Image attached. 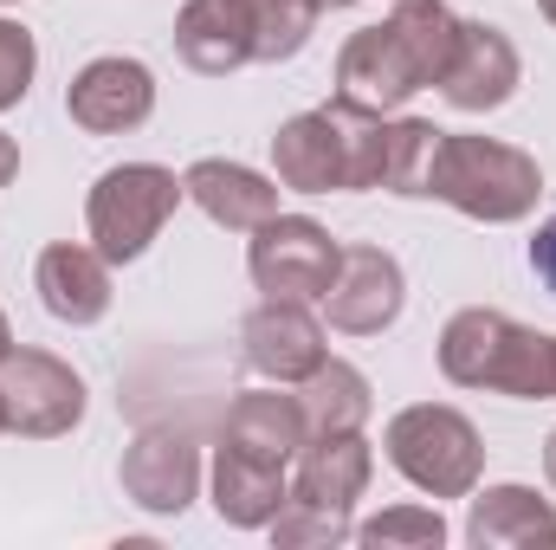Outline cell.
I'll list each match as a JSON object with an SVG mask.
<instances>
[{
    "label": "cell",
    "mask_w": 556,
    "mask_h": 550,
    "mask_svg": "<svg viewBox=\"0 0 556 550\" xmlns=\"http://www.w3.org/2000/svg\"><path fill=\"white\" fill-rule=\"evenodd\" d=\"M459 52V13L446 0H402L382 26L350 33L337 52V98L363 111H402L415 91H433Z\"/></svg>",
    "instance_id": "6da1fadb"
},
{
    "label": "cell",
    "mask_w": 556,
    "mask_h": 550,
    "mask_svg": "<svg viewBox=\"0 0 556 550\" xmlns=\"http://www.w3.org/2000/svg\"><path fill=\"white\" fill-rule=\"evenodd\" d=\"M273 168H278V188H298V195H363V188H382L389 124H382V111L330 98V104L298 111L291 124H278Z\"/></svg>",
    "instance_id": "7a4b0ae2"
},
{
    "label": "cell",
    "mask_w": 556,
    "mask_h": 550,
    "mask_svg": "<svg viewBox=\"0 0 556 550\" xmlns=\"http://www.w3.org/2000/svg\"><path fill=\"white\" fill-rule=\"evenodd\" d=\"M440 376L453 389H485L511 402H556V337L492 311L466 304L440 330Z\"/></svg>",
    "instance_id": "3957f363"
},
{
    "label": "cell",
    "mask_w": 556,
    "mask_h": 550,
    "mask_svg": "<svg viewBox=\"0 0 556 550\" xmlns=\"http://www.w3.org/2000/svg\"><path fill=\"white\" fill-rule=\"evenodd\" d=\"M427 195L446 201V208H459L466 221L511 227V221H525L538 208L544 168H538V155H525V149H511V142H498V137H440Z\"/></svg>",
    "instance_id": "277c9868"
},
{
    "label": "cell",
    "mask_w": 556,
    "mask_h": 550,
    "mask_svg": "<svg viewBox=\"0 0 556 550\" xmlns=\"http://www.w3.org/2000/svg\"><path fill=\"white\" fill-rule=\"evenodd\" d=\"M382 447H389V466H395L415 492H427V499H472V492H479L485 440H479V427H472L466 414L446 409V402H415V409H402L389 421Z\"/></svg>",
    "instance_id": "5b68a950"
},
{
    "label": "cell",
    "mask_w": 556,
    "mask_h": 550,
    "mask_svg": "<svg viewBox=\"0 0 556 550\" xmlns=\"http://www.w3.org/2000/svg\"><path fill=\"white\" fill-rule=\"evenodd\" d=\"M188 201V188L175 182V168L162 162H124V168H104L91 182V201H85V227H91V247L111 260V266H130L149 253V240L168 227V214Z\"/></svg>",
    "instance_id": "8992f818"
},
{
    "label": "cell",
    "mask_w": 556,
    "mask_h": 550,
    "mask_svg": "<svg viewBox=\"0 0 556 550\" xmlns=\"http://www.w3.org/2000/svg\"><path fill=\"white\" fill-rule=\"evenodd\" d=\"M0 421L26 440H59L85 421V383L52 350H7L0 357Z\"/></svg>",
    "instance_id": "52a82bcc"
},
{
    "label": "cell",
    "mask_w": 556,
    "mask_h": 550,
    "mask_svg": "<svg viewBox=\"0 0 556 550\" xmlns=\"http://www.w3.org/2000/svg\"><path fill=\"white\" fill-rule=\"evenodd\" d=\"M337 260H343V247L330 240V227H317L304 214H273L266 227H253V247H247L253 285L266 298H298V304L330 291Z\"/></svg>",
    "instance_id": "ba28073f"
},
{
    "label": "cell",
    "mask_w": 556,
    "mask_h": 550,
    "mask_svg": "<svg viewBox=\"0 0 556 550\" xmlns=\"http://www.w3.org/2000/svg\"><path fill=\"white\" fill-rule=\"evenodd\" d=\"M408 304V278L395 266V253L382 247H343L337 278L324 291V311L343 337H382Z\"/></svg>",
    "instance_id": "9c48e42d"
},
{
    "label": "cell",
    "mask_w": 556,
    "mask_h": 550,
    "mask_svg": "<svg viewBox=\"0 0 556 550\" xmlns=\"http://www.w3.org/2000/svg\"><path fill=\"white\" fill-rule=\"evenodd\" d=\"M65 111L78 130L91 137H124V130H142L149 111H155V72L142 59H91L72 85H65Z\"/></svg>",
    "instance_id": "30bf717a"
},
{
    "label": "cell",
    "mask_w": 556,
    "mask_h": 550,
    "mask_svg": "<svg viewBox=\"0 0 556 550\" xmlns=\"http://www.w3.org/2000/svg\"><path fill=\"white\" fill-rule=\"evenodd\" d=\"M124 492L155 518H181L201 492V447L181 427H142L124 447Z\"/></svg>",
    "instance_id": "8fae6325"
},
{
    "label": "cell",
    "mask_w": 556,
    "mask_h": 550,
    "mask_svg": "<svg viewBox=\"0 0 556 550\" xmlns=\"http://www.w3.org/2000/svg\"><path fill=\"white\" fill-rule=\"evenodd\" d=\"M240 357H247L253 376L298 389L330 350H324V324H317L298 298H266V304L240 324Z\"/></svg>",
    "instance_id": "7c38bea8"
},
{
    "label": "cell",
    "mask_w": 556,
    "mask_h": 550,
    "mask_svg": "<svg viewBox=\"0 0 556 550\" xmlns=\"http://www.w3.org/2000/svg\"><path fill=\"white\" fill-rule=\"evenodd\" d=\"M518 78H525L518 46L498 26H485V20H459V52H453L446 78H440V98L453 111H466V117H485V111L511 104Z\"/></svg>",
    "instance_id": "4fadbf2b"
},
{
    "label": "cell",
    "mask_w": 556,
    "mask_h": 550,
    "mask_svg": "<svg viewBox=\"0 0 556 550\" xmlns=\"http://www.w3.org/2000/svg\"><path fill=\"white\" fill-rule=\"evenodd\" d=\"M369 473H376V453H369L363 434H317V440H304V453H298V479H291L285 499L350 518V505L363 499Z\"/></svg>",
    "instance_id": "5bb4252c"
},
{
    "label": "cell",
    "mask_w": 556,
    "mask_h": 550,
    "mask_svg": "<svg viewBox=\"0 0 556 550\" xmlns=\"http://www.w3.org/2000/svg\"><path fill=\"white\" fill-rule=\"evenodd\" d=\"M181 188H188V201L214 221V227H227V234H253V227H266L278 214V195L260 168H247V162H220V155H201L188 175H181Z\"/></svg>",
    "instance_id": "9a60e30c"
},
{
    "label": "cell",
    "mask_w": 556,
    "mask_h": 550,
    "mask_svg": "<svg viewBox=\"0 0 556 550\" xmlns=\"http://www.w3.org/2000/svg\"><path fill=\"white\" fill-rule=\"evenodd\" d=\"M175 52H181V65H194L207 78H227L240 65H260L253 20H247L240 0H188L175 13Z\"/></svg>",
    "instance_id": "2e32d148"
},
{
    "label": "cell",
    "mask_w": 556,
    "mask_h": 550,
    "mask_svg": "<svg viewBox=\"0 0 556 550\" xmlns=\"http://www.w3.org/2000/svg\"><path fill=\"white\" fill-rule=\"evenodd\" d=\"M33 285L59 324H98L111 311V260L98 247H72V240L46 247L33 266Z\"/></svg>",
    "instance_id": "e0dca14e"
},
{
    "label": "cell",
    "mask_w": 556,
    "mask_h": 550,
    "mask_svg": "<svg viewBox=\"0 0 556 550\" xmlns=\"http://www.w3.org/2000/svg\"><path fill=\"white\" fill-rule=\"evenodd\" d=\"M285 466L278 460H260L247 447H214V512L233 525V532H266L285 505Z\"/></svg>",
    "instance_id": "ac0fdd59"
},
{
    "label": "cell",
    "mask_w": 556,
    "mask_h": 550,
    "mask_svg": "<svg viewBox=\"0 0 556 550\" xmlns=\"http://www.w3.org/2000/svg\"><path fill=\"white\" fill-rule=\"evenodd\" d=\"M220 440L227 447H247V453H260V460H298L304 453V440H311V427H304V409H298V389H247L233 409H227V427H220Z\"/></svg>",
    "instance_id": "d6986e66"
},
{
    "label": "cell",
    "mask_w": 556,
    "mask_h": 550,
    "mask_svg": "<svg viewBox=\"0 0 556 550\" xmlns=\"http://www.w3.org/2000/svg\"><path fill=\"white\" fill-rule=\"evenodd\" d=\"M466 538L479 550H518V545H556V512L531 486H485L466 512Z\"/></svg>",
    "instance_id": "ffe728a7"
},
{
    "label": "cell",
    "mask_w": 556,
    "mask_h": 550,
    "mask_svg": "<svg viewBox=\"0 0 556 550\" xmlns=\"http://www.w3.org/2000/svg\"><path fill=\"white\" fill-rule=\"evenodd\" d=\"M298 409H304L311 440H317V434H363V421H369V409H376V396H369V376H363L356 363L324 357V363L298 383Z\"/></svg>",
    "instance_id": "44dd1931"
},
{
    "label": "cell",
    "mask_w": 556,
    "mask_h": 550,
    "mask_svg": "<svg viewBox=\"0 0 556 550\" xmlns=\"http://www.w3.org/2000/svg\"><path fill=\"white\" fill-rule=\"evenodd\" d=\"M247 20H253V52L260 65H278V59H298L317 33V13L324 0H240Z\"/></svg>",
    "instance_id": "7402d4cb"
},
{
    "label": "cell",
    "mask_w": 556,
    "mask_h": 550,
    "mask_svg": "<svg viewBox=\"0 0 556 550\" xmlns=\"http://www.w3.org/2000/svg\"><path fill=\"white\" fill-rule=\"evenodd\" d=\"M440 137L427 117H395L389 124V168H382V188L389 195H408V201H427V175H433V155H440Z\"/></svg>",
    "instance_id": "603a6c76"
},
{
    "label": "cell",
    "mask_w": 556,
    "mask_h": 550,
    "mask_svg": "<svg viewBox=\"0 0 556 550\" xmlns=\"http://www.w3.org/2000/svg\"><path fill=\"white\" fill-rule=\"evenodd\" d=\"M356 545L369 550H440L446 545V518L433 505H389L369 525H356Z\"/></svg>",
    "instance_id": "cb8c5ba5"
},
{
    "label": "cell",
    "mask_w": 556,
    "mask_h": 550,
    "mask_svg": "<svg viewBox=\"0 0 556 550\" xmlns=\"http://www.w3.org/2000/svg\"><path fill=\"white\" fill-rule=\"evenodd\" d=\"M266 532H273L278 545H350V538H356V525H350V518H337V512H317V505H298V499H285V505H278V518L273 525H266Z\"/></svg>",
    "instance_id": "d4e9b609"
},
{
    "label": "cell",
    "mask_w": 556,
    "mask_h": 550,
    "mask_svg": "<svg viewBox=\"0 0 556 550\" xmlns=\"http://www.w3.org/2000/svg\"><path fill=\"white\" fill-rule=\"evenodd\" d=\"M33 72H39V46L20 20H0V111H13L26 91H33Z\"/></svg>",
    "instance_id": "484cf974"
},
{
    "label": "cell",
    "mask_w": 556,
    "mask_h": 550,
    "mask_svg": "<svg viewBox=\"0 0 556 550\" xmlns=\"http://www.w3.org/2000/svg\"><path fill=\"white\" fill-rule=\"evenodd\" d=\"M531 273H538V278L556 291V214L538 227V240H531Z\"/></svg>",
    "instance_id": "4316f807"
},
{
    "label": "cell",
    "mask_w": 556,
    "mask_h": 550,
    "mask_svg": "<svg viewBox=\"0 0 556 550\" xmlns=\"http://www.w3.org/2000/svg\"><path fill=\"white\" fill-rule=\"evenodd\" d=\"M13 175H20V142L7 137V130H0V188H7Z\"/></svg>",
    "instance_id": "83f0119b"
},
{
    "label": "cell",
    "mask_w": 556,
    "mask_h": 550,
    "mask_svg": "<svg viewBox=\"0 0 556 550\" xmlns=\"http://www.w3.org/2000/svg\"><path fill=\"white\" fill-rule=\"evenodd\" d=\"M544 473H551V486H556V434L544 440Z\"/></svg>",
    "instance_id": "f1b7e54d"
},
{
    "label": "cell",
    "mask_w": 556,
    "mask_h": 550,
    "mask_svg": "<svg viewBox=\"0 0 556 550\" xmlns=\"http://www.w3.org/2000/svg\"><path fill=\"white\" fill-rule=\"evenodd\" d=\"M13 350V330H7V311H0V357Z\"/></svg>",
    "instance_id": "f546056e"
},
{
    "label": "cell",
    "mask_w": 556,
    "mask_h": 550,
    "mask_svg": "<svg viewBox=\"0 0 556 550\" xmlns=\"http://www.w3.org/2000/svg\"><path fill=\"white\" fill-rule=\"evenodd\" d=\"M538 13H544V20L556 26V0H538Z\"/></svg>",
    "instance_id": "4dcf8cb0"
},
{
    "label": "cell",
    "mask_w": 556,
    "mask_h": 550,
    "mask_svg": "<svg viewBox=\"0 0 556 550\" xmlns=\"http://www.w3.org/2000/svg\"><path fill=\"white\" fill-rule=\"evenodd\" d=\"M324 7H356V0H324Z\"/></svg>",
    "instance_id": "1f68e13d"
},
{
    "label": "cell",
    "mask_w": 556,
    "mask_h": 550,
    "mask_svg": "<svg viewBox=\"0 0 556 550\" xmlns=\"http://www.w3.org/2000/svg\"><path fill=\"white\" fill-rule=\"evenodd\" d=\"M0 434H7V421H0Z\"/></svg>",
    "instance_id": "d6a6232c"
},
{
    "label": "cell",
    "mask_w": 556,
    "mask_h": 550,
    "mask_svg": "<svg viewBox=\"0 0 556 550\" xmlns=\"http://www.w3.org/2000/svg\"><path fill=\"white\" fill-rule=\"evenodd\" d=\"M0 7H13V0H0Z\"/></svg>",
    "instance_id": "836d02e7"
}]
</instances>
